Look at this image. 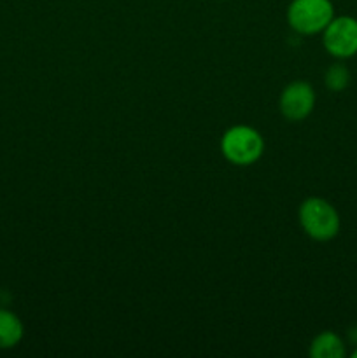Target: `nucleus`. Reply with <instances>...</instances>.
<instances>
[{
	"label": "nucleus",
	"instance_id": "obj_9",
	"mask_svg": "<svg viewBox=\"0 0 357 358\" xmlns=\"http://www.w3.org/2000/svg\"><path fill=\"white\" fill-rule=\"evenodd\" d=\"M350 341L357 346V327L350 329Z\"/></svg>",
	"mask_w": 357,
	"mask_h": 358
},
{
	"label": "nucleus",
	"instance_id": "obj_5",
	"mask_svg": "<svg viewBox=\"0 0 357 358\" xmlns=\"http://www.w3.org/2000/svg\"><path fill=\"white\" fill-rule=\"evenodd\" d=\"M315 91L307 80H293L282 90L279 98L280 114L290 122L304 121L315 108Z\"/></svg>",
	"mask_w": 357,
	"mask_h": 358
},
{
	"label": "nucleus",
	"instance_id": "obj_1",
	"mask_svg": "<svg viewBox=\"0 0 357 358\" xmlns=\"http://www.w3.org/2000/svg\"><path fill=\"white\" fill-rule=\"evenodd\" d=\"M298 220L308 238L315 241H329L338 236L342 220L335 205L324 198L312 196L300 205Z\"/></svg>",
	"mask_w": 357,
	"mask_h": 358
},
{
	"label": "nucleus",
	"instance_id": "obj_4",
	"mask_svg": "<svg viewBox=\"0 0 357 358\" xmlns=\"http://www.w3.org/2000/svg\"><path fill=\"white\" fill-rule=\"evenodd\" d=\"M324 49L338 59L357 55V20L354 16H335L322 31Z\"/></svg>",
	"mask_w": 357,
	"mask_h": 358
},
{
	"label": "nucleus",
	"instance_id": "obj_7",
	"mask_svg": "<svg viewBox=\"0 0 357 358\" xmlns=\"http://www.w3.org/2000/svg\"><path fill=\"white\" fill-rule=\"evenodd\" d=\"M345 353V343L332 331L321 332L310 343L312 358H343Z\"/></svg>",
	"mask_w": 357,
	"mask_h": 358
},
{
	"label": "nucleus",
	"instance_id": "obj_6",
	"mask_svg": "<svg viewBox=\"0 0 357 358\" xmlns=\"http://www.w3.org/2000/svg\"><path fill=\"white\" fill-rule=\"evenodd\" d=\"M24 336L21 318L14 311L0 308V350L16 348Z\"/></svg>",
	"mask_w": 357,
	"mask_h": 358
},
{
	"label": "nucleus",
	"instance_id": "obj_8",
	"mask_svg": "<svg viewBox=\"0 0 357 358\" xmlns=\"http://www.w3.org/2000/svg\"><path fill=\"white\" fill-rule=\"evenodd\" d=\"M326 87L332 93H340L350 84V70L343 63H335L326 70L324 76Z\"/></svg>",
	"mask_w": 357,
	"mask_h": 358
},
{
	"label": "nucleus",
	"instance_id": "obj_3",
	"mask_svg": "<svg viewBox=\"0 0 357 358\" xmlns=\"http://www.w3.org/2000/svg\"><path fill=\"white\" fill-rule=\"evenodd\" d=\"M287 23L296 34L310 37L324 31L335 17L331 0H290L287 7Z\"/></svg>",
	"mask_w": 357,
	"mask_h": 358
},
{
	"label": "nucleus",
	"instance_id": "obj_2",
	"mask_svg": "<svg viewBox=\"0 0 357 358\" xmlns=\"http://www.w3.org/2000/svg\"><path fill=\"white\" fill-rule=\"evenodd\" d=\"M220 152L234 166H251L265 154V138L252 126L234 124L220 136Z\"/></svg>",
	"mask_w": 357,
	"mask_h": 358
},
{
	"label": "nucleus",
	"instance_id": "obj_10",
	"mask_svg": "<svg viewBox=\"0 0 357 358\" xmlns=\"http://www.w3.org/2000/svg\"><path fill=\"white\" fill-rule=\"evenodd\" d=\"M352 358H357V346H356V350L352 352Z\"/></svg>",
	"mask_w": 357,
	"mask_h": 358
}]
</instances>
